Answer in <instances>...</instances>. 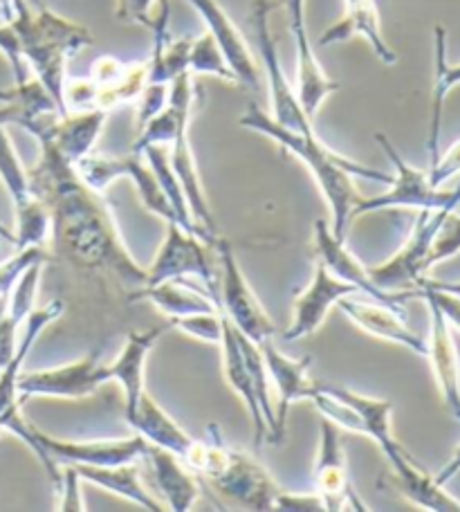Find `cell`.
Returning <instances> with one entry per match:
<instances>
[{"label":"cell","instance_id":"cell-1","mask_svg":"<svg viewBox=\"0 0 460 512\" xmlns=\"http://www.w3.org/2000/svg\"><path fill=\"white\" fill-rule=\"evenodd\" d=\"M39 149L30 178L34 194L50 212L52 239L81 268L106 272L131 290L142 288L146 268L128 252L104 196L79 178L77 164L52 142H39Z\"/></svg>","mask_w":460,"mask_h":512},{"label":"cell","instance_id":"cell-2","mask_svg":"<svg viewBox=\"0 0 460 512\" xmlns=\"http://www.w3.org/2000/svg\"><path fill=\"white\" fill-rule=\"evenodd\" d=\"M92 45V34L43 3L18 0L16 16L0 23V52L14 70L16 81L39 79L43 88L68 115L63 93L68 81V63Z\"/></svg>","mask_w":460,"mask_h":512},{"label":"cell","instance_id":"cell-3","mask_svg":"<svg viewBox=\"0 0 460 512\" xmlns=\"http://www.w3.org/2000/svg\"><path fill=\"white\" fill-rule=\"evenodd\" d=\"M238 124L247 128V131L268 137V140L279 144L283 151H288L294 158L306 164L312 178L317 182L321 196L326 200L330 214H333V225L330 227H333V232L337 236H342V239H346V230L353 221V209L357 205V200L362 198L353 178L377 180L384 182V185L391 182V173L366 167V164L346 158V155L330 149V146L317 135V131L297 133L276 124L270 113H265L263 108L254 102L247 104L245 113L238 117Z\"/></svg>","mask_w":460,"mask_h":512},{"label":"cell","instance_id":"cell-4","mask_svg":"<svg viewBox=\"0 0 460 512\" xmlns=\"http://www.w3.org/2000/svg\"><path fill=\"white\" fill-rule=\"evenodd\" d=\"M182 461L200 481L236 506L256 512L274 510L279 483L252 454L229 445L216 423L207 425L205 438H196Z\"/></svg>","mask_w":460,"mask_h":512},{"label":"cell","instance_id":"cell-5","mask_svg":"<svg viewBox=\"0 0 460 512\" xmlns=\"http://www.w3.org/2000/svg\"><path fill=\"white\" fill-rule=\"evenodd\" d=\"M375 140L380 144L386 158L393 164L395 173L391 176L389 189L380 196H362L353 209V221L366 214L386 212V209H429V212H440V209H458L460 207V182L454 189L434 187L429 180L427 171H420L402 158V153L395 149L393 142L384 133H375Z\"/></svg>","mask_w":460,"mask_h":512},{"label":"cell","instance_id":"cell-6","mask_svg":"<svg viewBox=\"0 0 460 512\" xmlns=\"http://www.w3.org/2000/svg\"><path fill=\"white\" fill-rule=\"evenodd\" d=\"M211 248L218 256V306L234 328L250 337L252 342L261 344L272 340L276 324L268 310L256 297L250 281L241 268V261L234 252V245L218 234Z\"/></svg>","mask_w":460,"mask_h":512},{"label":"cell","instance_id":"cell-7","mask_svg":"<svg viewBox=\"0 0 460 512\" xmlns=\"http://www.w3.org/2000/svg\"><path fill=\"white\" fill-rule=\"evenodd\" d=\"M0 182L12 200L16 227H14V248H32L45 245L52 236L50 212L43 200L34 194L30 171L23 167L21 155L9 137L5 124L0 122Z\"/></svg>","mask_w":460,"mask_h":512},{"label":"cell","instance_id":"cell-8","mask_svg":"<svg viewBox=\"0 0 460 512\" xmlns=\"http://www.w3.org/2000/svg\"><path fill=\"white\" fill-rule=\"evenodd\" d=\"M272 9H274V3H270V0H256L252 7L256 43H259V57H261V72L265 75V84H268V95H270V117L283 128H290V131L312 133L315 131L312 117L306 113L297 88L290 84L281 66L279 45H276L272 25H270Z\"/></svg>","mask_w":460,"mask_h":512},{"label":"cell","instance_id":"cell-9","mask_svg":"<svg viewBox=\"0 0 460 512\" xmlns=\"http://www.w3.org/2000/svg\"><path fill=\"white\" fill-rule=\"evenodd\" d=\"M104 384H110L108 364L101 362V351H92L86 358L59 367L23 371L16 391L21 402L32 398L81 400L95 396Z\"/></svg>","mask_w":460,"mask_h":512},{"label":"cell","instance_id":"cell-10","mask_svg":"<svg viewBox=\"0 0 460 512\" xmlns=\"http://www.w3.org/2000/svg\"><path fill=\"white\" fill-rule=\"evenodd\" d=\"M447 212L449 209H440V212L420 209L416 225H413L409 239L402 243V248L391 259L375 265V268H368L377 288L386 292H404L420 286V281L429 272L431 245H434L440 223H443Z\"/></svg>","mask_w":460,"mask_h":512},{"label":"cell","instance_id":"cell-11","mask_svg":"<svg viewBox=\"0 0 460 512\" xmlns=\"http://www.w3.org/2000/svg\"><path fill=\"white\" fill-rule=\"evenodd\" d=\"M207 248L209 245L196 234L182 230L178 223H167V234H164L160 250L146 268L144 286H158V283L176 277H191L202 281V286L211 292L218 304V274L211 268Z\"/></svg>","mask_w":460,"mask_h":512},{"label":"cell","instance_id":"cell-12","mask_svg":"<svg viewBox=\"0 0 460 512\" xmlns=\"http://www.w3.org/2000/svg\"><path fill=\"white\" fill-rule=\"evenodd\" d=\"M312 252H315V259L324 263L330 274H335L337 279L346 283L366 295L368 299L380 301V304L393 306L404 310V304L409 299H418V288L416 290H404V292H386L377 288V283L371 277V270L357 259V256L346 248V239L337 236L324 218H319L312 225Z\"/></svg>","mask_w":460,"mask_h":512},{"label":"cell","instance_id":"cell-13","mask_svg":"<svg viewBox=\"0 0 460 512\" xmlns=\"http://www.w3.org/2000/svg\"><path fill=\"white\" fill-rule=\"evenodd\" d=\"M312 481H315V492L326 512L371 510L357 497L351 483V474H348V461L342 436H339V427L328 423V420H321L319 452L315 470H312Z\"/></svg>","mask_w":460,"mask_h":512},{"label":"cell","instance_id":"cell-14","mask_svg":"<svg viewBox=\"0 0 460 512\" xmlns=\"http://www.w3.org/2000/svg\"><path fill=\"white\" fill-rule=\"evenodd\" d=\"M281 3L294 39V54H297V93L306 113L315 117L326 99L337 93L339 84L326 75L324 66L319 63L315 45L310 41L306 0H281Z\"/></svg>","mask_w":460,"mask_h":512},{"label":"cell","instance_id":"cell-15","mask_svg":"<svg viewBox=\"0 0 460 512\" xmlns=\"http://www.w3.org/2000/svg\"><path fill=\"white\" fill-rule=\"evenodd\" d=\"M357 295V290L335 274H330L324 263H315L310 283L303 288L292 306L290 326L283 331V342H297L315 335L324 326L328 313L337 308L344 297Z\"/></svg>","mask_w":460,"mask_h":512},{"label":"cell","instance_id":"cell-16","mask_svg":"<svg viewBox=\"0 0 460 512\" xmlns=\"http://www.w3.org/2000/svg\"><path fill=\"white\" fill-rule=\"evenodd\" d=\"M187 3L200 14L202 23L207 27V34L223 50L229 68H232L236 77V84L250 90H261L263 72L259 61H256L250 43H247L243 32L238 30V25L225 12L223 5L218 0H187Z\"/></svg>","mask_w":460,"mask_h":512},{"label":"cell","instance_id":"cell-17","mask_svg":"<svg viewBox=\"0 0 460 512\" xmlns=\"http://www.w3.org/2000/svg\"><path fill=\"white\" fill-rule=\"evenodd\" d=\"M265 367H268L270 380L274 382L276 393H279V405H274L276 414V445L283 441L285 425H288V411L297 402H310L317 391V380L310 378V358L294 360L285 355L272 340L259 344Z\"/></svg>","mask_w":460,"mask_h":512},{"label":"cell","instance_id":"cell-18","mask_svg":"<svg viewBox=\"0 0 460 512\" xmlns=\"http://www.w3.org/2000/svg\"><path fill=\"white\" fill-rule=\"evenodd\" d=\"M337 308L351 319V322L362 328L366 335L377 337L382 342H391L404 346L413 353H418L425 358L427 355V340H422L420 335H416L407 324V310L393 308L380 304V301H360L355 299V295L344 297L339 301Z\"/></svg>","mask_w":460,"mask_h":512},{"label":"cell","instance_id":"cell-19","mask_svg":"<svg viewBox=\"0 0 460 512\" xmlns=\"http://www.w3.org/2000/svg\"><path fill=\"white\" fill-rule=\"evenodd\" d=\"M88 79L95 86V106L99 111H115L117 106L133 104L149 84V59L122 61L117 57H99L92 63Z\"/></svg>","mask_w":460,"mask_h":512},{"label":"cell","instance_id":"cell-20","mask_svg":"<svg viewBox=\"0 0 460 512\" xmlns=\"http://www.w3.org/2000/svg\"><path fill=\"white\" fill-rule=\"evenodd\" d=\"M420 299H425L429 308V337L425 358H429L445 407L449 409V414L460 420V360L452 328H449L447 317L436 306L434 299Z\"/></svg>","mask_w":460,"mask_h":512},{"label":"cell","instance_id":"cell-21","mask_svg":"<svg viewBox=\"0 0 460 512\" xmlns=\"http://www.w3.org/2000/svg\"><path fill=\"white\" fill-rule=\"evenodd\" d=\"M169 331L171 326L164 322L158 328H151V331L128 333L122 351L117 353L113 362H108V380L119 384V389L124 393V414L137 405V400L146 391V364H149V355L160 337Z\"/></svg>","mask_w":460,"mask_h":512},{"label":"cell","instance_id":"cell-22","mask_svg":"<svg viewBox=\"0 0 460 512\" xmlns=\"http://www.w3.org/2000/svg\"><path fill=\"white\" fill-rule=\"evenodd\" d=\"M142 463L151 468L164 510L189 512L200 497V479L180 456L146 443Z\"/></svg>","mask_w":460,"mask_h":512},{"label":"cell","instance_id":"cell-23","mask_svg":"<svg viewBox=\"0 0 460 512\" xmlns=\"http://www.w3.org/2000/svg\"><path fill=\"white\" fill-rule=\"evenodd\" d=\"M364 39L377 59L386 66H393L398 61V54L386 43L382 34V21L380 12H377L375 0H344V16L342 21L330 25L328 30L321 34L319 45H337L348 43L351 39Z\"/></svg>","mask_w":460,"mask_h":512},{"label":"cell","instance_id":"cell-24","mask_svg":"<svg viewBox=\"0 0 460 512\" xmlns=\"http://www.w3.org/2000/svg\"><path fill=\"white\" fill-rule=\"evenodd\" d=\"M218 346H220V355H223V373L229 389L241 398L245 411L250 414V420L254 425V443L256 445L268 443V423H265L259 398H256L252 373H250V367H247L241 337H238V331L225 315H223V337H220Z\"/></svg>","mask_w":460,"mask_h":512},{"label":"cell","instance_id":"cell-25","mask_svg":"<svg viewBox=\"0 0 460 512\" xmlns=\"http://www.w3.org/2000/svg\"><path fill=\"white\" fill-rule=\"evenodd\" d=\"M128 299L149 301L153 308H158L162 315H167V319L200 313H220L211 292L202 288V281L191 277H176L162 281L158 286L137 288L128 295Z\"/></svg>","mask_w":460,"mask_h":512},{"label":"cell","instance_id":"cell-26","mask_svg":"<svg viewBox=\"0 0 460 512\" xmlns=\"http://www.w3.org/2000/svg\"><path fill=\"white\" fill-rule=\"evenodd\" d=\"M126 423L131 425L135 434H140L149 445H158L162 450L184 459V454L191 450L193 438L187 429L180 423H176L169 411L155 400L149 391L142 393V398L137 400V405L124 414Z\"/></svg>","mask_w":460,"mask_h":512},{"label":"cell","instance_id":"cell-27","mask_svg":"<svg viewBox=\"0 0 460 512\" xmlns=\"http://www.w3.org/2000/svg\"><path fill=\"white\" fill-rule=\"evenodd\" d=\"M321 387L333 393V396L342 398L348 407L355 409V414L362 420V436L371 438V441L380 447L382 454L386 456V463L400 459L407 450L398 443V438L393 436L391 418H393V402L386 398H371L364 393H357L353 389L339 387V384L321 382Z\"/></svg>","mask_w":460,"mask_h":512},{"label":"cell","instance_id":"cell-28","mask_svg":"<svg viewBox=\"0 0 460 512\" xmlns=\"http://www.w3.org/2000/svg\"><path fill=\"white\" fill-rule=\"evenodd\" d=\"M389 481L404 499L422 510L460 512V501L422 470V465L409 452L389 463Z\"/></svg>","mask_w":460,"mask_h":512},{"label":"cell","instance_id":"cell-29","mask_svg":"<svg viewBox=\"0 0 460 512\" xmlns=\"http://www.w3.org/2000/svg\"><path fill=\"white\" fill-rule=\"evenodd\" d=\"M158 16H153L149 30L153 32V48L149 57V84H171L184 72H189L191 36L173 39L169 32L171 5L169 0H160Z\"/></svg>","mask_w":460,"mask_h":512},{"label":"cell","instance_id":"cell-30","mask_svg":"<svg viewBox=\"0 0 460 512\" xmlns=\"http://www.w3.org/2000/svg\"><path fill=\"white\" fill-rule=\"evenodd\" d=\"M63 310H66L63 301L52 299V301H48V304L36 306L30 313V317L25 319L23 335L16 344L12 360H9L3 367V371H0V414H3V411L12 405H16V402H21L18 400L16 384H18V378H21L25 362H27V358H30L36 340L43 335L45 328L57 322V319L63 315Z\"/></svg>","mask_w":460,"mask_h":512},{"label":"cell","instance_id":"cell-31","mask_svg":"<svg viewBox=\"0 0 460 512\" xmlns=\"http://www.w3.org/2000/svg\"><path fill=\"white\" fill-rule=\"evenodd\" d=\"M43 263L45 261H36L21 274V279L16 281V286L7 295L3 310H0V367H5V364L12 360L18 344V331H21L25 319L30 317V313L36 308Z\"/></svg>","mask_w":460,"mask_h":512},{"label":"cell","instance_id":"cell-32","mask_svg":"<svg viewBox=\"0 0 460 512\" xmlns=\"http://www.w3.org/2000/svg\"><path fill=\"white\" fill-rule=\"evenodd\" d=\"M81 479L92 486L104 488L113 495L122 497L131 504L140 506L149 512L164 510L162 501L146 488L140 477V463H124V465H72Z\"/></svg>","mask_w":460,"mask_h":512},{"label":"cell","instance_id":"cell-33","mask_svg":"<svg viewBox=\"0 0 460 512\" xmlns=\"http://www.w3.org/2000/svg\"><path fill=\"white\" fill-rule=\"evenodd\" d=\"M456 86H460V63L452 66L447 61V32L443 25H438L434 30V93H431V120L427 135L429 167H434L440 158V131H443L445 102Z\"/></svg>","mask_w":460,"mask_h":512},{"label":"cell","instance_id":"cell-34","mask_svg":"<svg viewBox=\"0 0 460 512\" xmlns=\"http://www.w3.org/2000/svg\"><path fill=\"white\" fill-rule=\"evenodd\" d=\"M124 178L133 182L137 194H140L142 205L149 209L151 214L162 218L164 223H178L176 209H173V205L169 203L167 194H164L158 178H155V173L151 171V167L146 164L142 155L137 153L124 155Z\"/></svg>","mask_w":460,"mask_h":512},{"label":"cell","instance_id":"cell-35","mask_svg":"<svg viewBox=\"0 0 460 512\" xmlns=\"http://www.w3.org/2000/svg\"><path fill=\"white\" fill-rule=\"evenodd\" d=\"M189 75L191 77L207 75V77H216L220 81H227V84H236V77L232 68H229L223 50L218 48V43L211 39L207 32L200 34L198 39H193L191 43Z\"/></svg>","mask_w":460,"mask_h":512},{"label":"cell","instance_id":"cell-36","mask_svg":"<svg viewBox=\"0 0 460 512\" xmlns=\"http://www.w3.org/2000/svg\"><path fill=\"white\" fill-rule=\"evenodd\" d=\"M171 331L187 333L193 340L207 342V344H220V337H223V315L220 313H200V315H189V317H173L167 319Z\"/></svg>","mask_w":460,"mask_h":512},{"label":"cell","instance_id":"cell-37","mask_svg":"<svg viewBox=\"0 0 460 512\" xmlns=\"http://www.w3.org/2000/svg\"><path fill=\"white\" fill-rule=\"evenodd\" d=\"M45 250L41 245H32V248L16 250L9 259L0 261V299H7L9 292L16 286V281L21 279V274L30 268L36 261H45Z\"/></svg>","mask_w":460,"mask_h":512},{"label":"cell","instance_id":"cell-38","mask_svg":"<svg viewBox=\"0 0 460 512\" xmlns=\"http://www.w3.org/2000/svg\"><path fill=\"white\" fill-rule=\"evenodd\" d=\"M458 252H460V212L458 209H452V212L445 214L434 239V245H431L429 270L434 268L436 263L452 259V256H456Z\"/></svg>","mask_w":460,"mask_h":512},{"label":"cell","instance_id":"cell-39","mask_svg":"<svg viewBox=\"0 0 460 512\" xmlns=\"http://www.w3.org/2000/svg\"><path fill=\"white\" fill-rule=\"evenodd\" d=\"M59 497V510L61 512H84L88 510L84 501V479L81 474L72 468V465H61L59 483L54 486Z\"/></svg>","mask_w":460,"mask_h":512},{"label":"cell","instance_id":"cell-40","mask_svg":"<svg viewBox=\"0 0 460 512\" xmlns=\"http://www.w3.org/2000/svg\"><path fill=\"white\" fill-rule=\"evenodd\" d=\"M169 88L171 84H146L144 93L140 95V99H137V104H140L137 106V131L167 108Z\"/></svg>","mask_w":460,"mask_h":512},{"label":"cell","instance_id":"cell-41","mask_svg":"<svg viewBox=\"0 0 460 512\" xmlns=\"http://www.w3.org/2000/svg\"><path fill=\"white\" fill-rule=\"evenodd\" d=\"M158 3L160 0H117L115 16L117 21L128 25H142L149 30L153 23V7Z\"/></svg>","mask_w":460,"mask_h":512},{"label":"cell","instance_id":"cell-42","mask_svg":"<svg viewBox=\"0 0 460 512\" xmlns=\"http://www.w3.org/2000/svg\"><path fill=\"white\" fill-rule=\"evenodd\" d=\"M274 510L279 512H321L324 504L317 492H285L281 490L274 499Z\"/></svg>","mask_w":460,"mask_h":512},{"label":"cell","instance_id":"cell-43","mask_svg":"<svg viewBox=\"0 0 460 512\" xmlns=\"http://www.w3.org/2000/svg\"><path fill=\"white\" fill-rule=\"evenodd\" d=\"M429 180L434 187H443L447 180H452L460 173V140L449 146L445 153H440L438 162L429 167Z\"/></svg>","mask_w":460,"mask_h":512},{"label":"cell","instance_id":"cell-44","mask_svg":"<svg viewBox=\"0 0 460 512\" xmlns=\"http://www.w3.org/2000/svg\"><path fill=\"white\" fill-rule=\"evenodd\" d=\"M418 297L434 299L436 306L443 310V315L447 317V322L460 328V297L458 295H452V292H447V290L431 288V286H427V283H420Z\"/></svg>","mask_w":460,"mask_h":512},{"label":"cell","instance_id":"cell-45","mask_svg":"<svg viewBox=\"0 0 460 512\" xmlns=\"http://www.w3.org/2000/svg\"><path fill=\"white\" fill-rule=\"evenodd\" d=\"M458 472H460V445L454 450L452 459H449V461L443 465V470H440L434 479L440 483V486H447V483L452 481Z\"/></svg>","mask_w":460,"mask_h":512},{"label":"cell","instance_id":"cell-46","mask_svg":"<svg viewBox=\"0 0 460 512\" xmlns=\"http://www.w3.org/2000/svg\"><path fill=\"white\" fill-rule=\"evenodd\" d=\"M420 283H427V286H431V288L447 290V292H452V295L460 297V281H431V279L425 277Z\"/></svg>","mask_w":460,"mask_h":512},{"label":"cell","instance_id":"cell-47","mask_svg":"<svg viewBox=\"0 0 460 512\" xmlns=\"http://www.w3.org/2000/svg\"><path fill=\"white\" fill-rule=\"evenodd\" d=\"M18 0H0V21L9 23L16 16Z\"/></svg>","mask_w":460,"mask_h":512},{"label":"cell","instance_id":"cell-48","mask_svg":"<svg viewBox=\"0 0 460 512\" xmlns=\"http://www.w3.org/2000/svg\"><path fill=\"white\" fill-rule=\"evenodd\" d=\"M0 239L14 245V230H9V227L3 221H0Z\"/></svg>","mask_w":460,"mask_h":512},{"label":"cell","instance_id":"cell-49","mask_svg":"<svg viewBox=\"0 0 460 512\" xmlns=\"http://www.w3.org/2000/svg\"><path fill=\"white\" fill-rule=\"evenodd\" d=\"M458 212H460V207H458Z\"/></svg>","mask_w":460,"mask_h":512}]
</instances>
